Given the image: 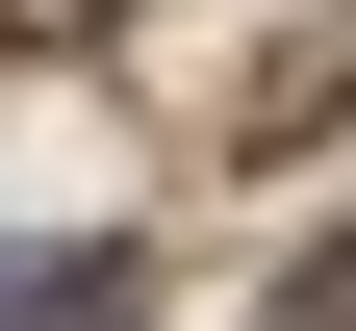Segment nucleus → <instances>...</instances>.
I'll list each match as a JSON object with an SVG mask.
<instances>
[{
  "label": "nucleus",
  "mask_w": 356,
  "mask_h": 331,
  "mask_svg": "<svg viewBox=\"0 0 356 331\" xmlns=\"http://www.w3.org/2000/svg\"><path fill=\"white\" fill-rule=\"evenodd\" d=\"M153 306V255H51V280H0V331H127Z\"/></svg>",
  "instance_id": "obj_1"
},
{
  "label": "nucleus",
  "mask_w": 356,
  "mask_h": 331,
  "mask_svg": "<svg viewBox=\"0 0 356 331\" xmlns=\"http://www.w3.org/2000/svg\"><path fill=\"white\" fill-rule=\"evenodd\" d=\"M102 26H127V0H0V52H102Z\"/></svg>",
  "instance_id": "obj_2"
}]
</instances>
